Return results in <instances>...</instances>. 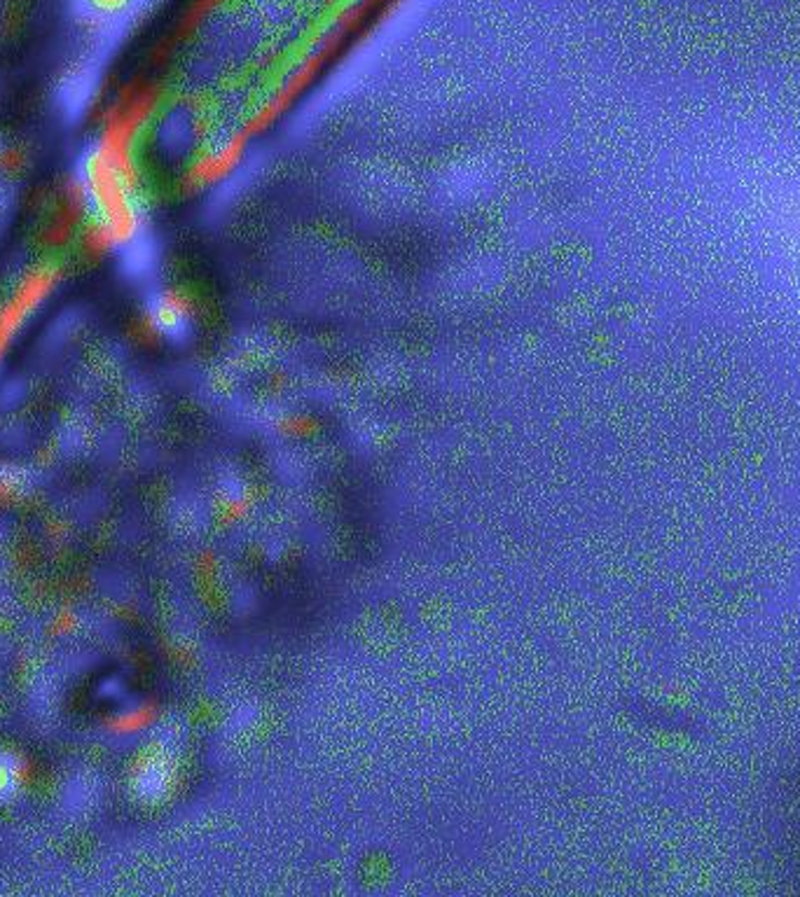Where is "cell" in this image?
<instances>
[{"label": "cell", "instance_id": "cell-2", "mask_svg": "<svg viewBox=\"0 0 800 897\" xmlns=\"http://www.w3.org/2000/svg\"><path fill=\"white\" fill-rule=\"evenodd\" d=\"M246 141H249V133L244 131L239 136H232V139H228V141H223L218 148H214L211 152H206V155L192 166L190 180L200 188L223 180L239 164L241 155H244Z\"/></svg>", "mask_w": 800, "mask_h": 897}, {"label": "cell", "instance_id": "cell-4", "mask_svg": "<svg viewBox=\"0 0 800 897\" xmlns=\"http://www.w3.org/2000/svg\"><path fill=\"white\" fill-rule=\"evenodd\" d=\"M92 3L101 10H117V8H123L127 0H92Z\"/></svg>", "mask_w": 800, "mask_h": 897}, {"label": "cell", "instance_id": "cell-1", "mask_svg": "<svg viewBox=\"0 0 800 897\" xmlns=\"http://www.w3.org/2000/svg\"><path fill=\"white\" fill-rule=\"evenodd\" d=\"M150 108L153 97L143 94L115 113L85 164L82 194L97 218V239L105 248H127L141 234L143 210L131 141Z\"/></svg>", "mask_w": 800, "mask_h": 897}, {"label": "cell", "instance_id": "cell-3", "mask_svg": "<svg viewBox=\"0 0 800 897\" xmlns=\"http://www.w3.org/2000/svg\"><path fill=\"white\" fill-rule=\"evenodd\" d=\"M148 318L162 334H178L190 321V307L180 295L164 293L150 304Z\"/></svg>", "mask_w": 800, "mask_h": 897}]
</instances>
